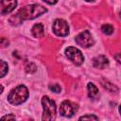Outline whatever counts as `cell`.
<instances>
[{
    "mask_svg": "<svg viewBox=\"0 0 121 121\" xmlns=\"http://www.w3.org/2000/svg\"><path fill=\"white\" fill-rule=\"evenodd\" d=\"M43 1L47 3V4H49V5H54V4H56L58 2V0H43Z\"/></svg>",
    "mask_w": 121,
    "mask_h": 121,
    "instance_id": "ffe728a7",
    "label": "cell"
},
{
    "mask_svg": "<svg viewBox=\"0 0 121 121\" xmlns=\"http://www.w3.org/2000/svg\"><path fill=\"white\" fill-rule=\"evenodd\" d=\"M9 70V66L8 63L2 60H0V78H3L4 76L7 75Z\"/></svg>",
    "mask_w": 121,
    "mask_h": 121,
    "instance_id": "4fadbf2b",
    "label": "cell"
},
{
    "mask_svg": "<svg viewBox=\"0 0 121 121\" xmlns=\"http://www.w3.org/2000/svg\"><path fill=\"white\" fill-rule=\"evenodd\" d=\"M36 65L33 63V62H28L26 65V71L27 72V73H30V74H32V73H34V72H36Z\"/></svg>",
    "mask_w": 121,
    "mask_h": 121,
    "instance_id": "9a60e30c",
    "label": "cell"
},
{
    "mask_svg": "<svg viewBox=\"0 0 121 121\" xmlns=\"http://www.w3.org/2000/svg\"><path fill=\"white\" fill-rule=\"evenodd\" d=\"M17 6V0H1L0 7L1 12L3 14H7L11 12Z\"/></svg>",
    "mask_w": 121,
    "mask_h": 121,
    "instance_id": "ba28073f",
    "label": "cell"
},
{
    "mask_svg": "<svg viewBox=\"0 0 121 121\" xmlns=\"http://www.w3.org/2000/svg\"><path fill=\"white\" fill-rule=\"evenodd\" d=\"M28 95L29 93L27 88L25 85H19L9 92L8 101L12 105H20L27 99Z\"/></svg>",
    "mask_w": 121,
    "mask_h": 121,
    "instance_id": "7a4b0ae2",
    "label": "cell"
},
{
    "mask_svg": "<svg viewBox=\"0 0 121 121\" xmlns=\"http://www.w3.org/2000/svg\"><path fill=\"white\" fill-rule=\"evenodd\" d=\"M9 42L8 39H6V38H4V37L0 38V45H2V46H7V45H9Z\"/></svg>",
    "mask_w": 121,
    "mask_h": 121,
    "instance_id": "ac0fdd59",
    "label": "cell"
},
{
    "mask_svg": "<svg viewBox=\"0 0 121 121\" xmlns=\"http://www.w3.org/2000/svg\"><path fill=\"white\" fill-rule=\"evenodd\" d=\"M3 90H4V87L0 84V94H2V92H3Z\"/></svg>",
    "mask_w": 121,
    "mask_h": 121,
    "instance_id": "7402d4cb",
    "label": "cell"
},
{
    "mask_svg": "<svg viewBox=\"0 0 121 121\" xmlns=\"http://www.w3.org/2000/svg\"><path fill=\"white\" fill-rule=\"evenodd\" d=\"M77 111H78V105L69 100L62 101L60 107V112L64 117H72Z\"/></svg>",
    "mask_w": 121,
    "mask_h": 121,
    "instance_id": "52a82bcc",
    "label": "cell"
},
{
    "mask_svg": "<svg viewBox=\"0 0 121 121\" xmlns=\"http://www.w3.org/2000/svg\"><path fill=\"white\" fill-rule=\"evenodd\" d=\"M31 33L35 38H42L44 35V28L42 24H36L31 28Z\"/></svg>",
    "mask_w": 121,
    "mask_h": 121,
    "instance_id": "30bf717a",
    "label": "cell"
},
{
    "mask_svg": "<svg viewBox=\"0 0 121 121\" xmlns=\"http://www.w3.org/2000/svg\"><path fill=\"white\" fill-rule=\"evenodd\" d=\"M87 91H88V96L91 98H97V96L99 95L97 87L92 82L87 84Z\"/></svg>",
    "mask_w": 121,
    "mask_h": 121,
    "instance_id": "8fae6325",
    "label": "cell"
},
{
    "mask_svg": "<svg viewBox=\"0 0 121 121\" xmlns=\"http://www.w3.org/2000/svg\"><path fill=\"white\" fill-rule=\"evenodd\" d=\"M109 64V60L108 59L103 56V55H99V56H96L93 59V65L95 67V68H99V69H103L105 68L107 65Z\"/></svg>",
    "mask_w": 121,
    "mask_h": 121,
    "instance_id": "9c48e42d",
    "label": "cell"
},
{
    "mask_svg": "<svg viewBox=\"0 0 121 121\" xmlns=\"http://www.w3.org/2000/svg\"><path fill=\"white\" fill-rule=\"evenodd\" d=\"M42 105H43V116L42 119L45 121H51L56 118V104L55 102L50 99L48 96L44 95L42 98Z\"/></svg>",
    "mask_w": 121,
    "mask_h": 121,
    "instance_id": "3957f363",
    "label": "cell"
},
{
    "mask_svg": "<svg viewBox=\"0 0 121 121\" xmlns=\"http://www.w3.org/2000/svg\"><path fill=\"white\" fill-rule=\"evenodd\" d=\"M119 56H120V54H119V53H118L117 55H115V56H114V57L116 58V60H117V61H118V62H120V58H119Z\"/></svg>",
    "mask_w": 121,
    "mask_h": 121,
    "instance_id": "44dd1931",
    "label": "cell"
},
{
    "mask_svg": "<svg viewBox=\"0 0 121 121\" xmlns=\"http://www.w3.org/2000/svg\"><path fill=\"white\" fill-rule=\"evenodd\" d=\"M45 12H47V9L41 5H38V4L27 5L21 8L17 11L15 16H12L10 18V20L14 19V22H12L11 24L16 25V23L20 24L22 21H25V20H32L41 16Z\"/></svg>",
    "mask_w": 121,
    "mask_h": 121,
    "instance_id": "6da1fadb",
    "label": "cell"
},
{
    "mask_svg": "<svg viewBox=\"0 0 121 121\" xmlns=\"http://www.w3.org/2000/svg\"><path fill=\"white\" fill-rule=\"evenodd\" d=\"M65 55L76 65H80L84 61V57H83L81 51L76 47H73V46L67 47L65 49Z\"/></svg>",
    "mask_w": 121,
    "mask_h": 121,
    "instance_id": "277c9868",
    "label": "cell"
},
{
    "mask_svg": "<svg viewBox=\"0 0 121 121\" xmlns=\"http://www.w3.org/2000/svg\"><path fill=\"white\" fill-rule=\"evenodd\" d=\"M75 41L78 45H80L84 48L92 46L95 43L91 33L88 30H84V31L80 32L78 35H77L76 38H75Z\"/></svg>",
    "mask_w": 121,
    "mask_h": 121,
    "instance_id": "8992f818",
    "label": "cell"
},
{
    "mask_svg": "<svg viewBox=\"0 0 121 121\" xmlns=\"http://www.w3.org/2000/svg\"><path fill=\"white\" fill-rule=\"evenodd\" d=\"M49 89H50L52 92H54V93H60V90H61L60 86L59 84H57V83H55V84H50V85H49Z\"/></svg>",
    "mask_w": 121,
    "mask_h": 121,
    "instance_id": "2e32d148",
    "label": "cell"
},
{
    "mask_svg": "<svg viewBox=\"0 0 121 121\" xmlns=\"http://www.w3.org/2000/svg\"><path fill=\"white\" fill-rule=\"evenodd\" d=\"M1 119H2V120H4V119H15V116H14V115H12V114H9V115L2 116V117H1Z\"/></svg>",
    "mask_w": 121,
    "mask_h": 121,
    "instance_id": "d6986e66",
    "label": "cell"
},
{
    "mask_svg": "<svg viewBox=\"0 0 121 121\" xmlns=\"http://www.w3.org/2000/svg\"><path fill=\"white\" fill-rule=\"evenodd\" d=\"M79 120H97L98 119V117L97 116H95V115H93V114H87V115H83V116H81V117H79L78 118Z\"/></svg>",
    "mask_w": 121,
    "mask_h": 121,
    "instance_id": "e0dca14e",
    "label": "cell"
},
{
    "mask_svg": "<svg viewBox=\"0 0 121 121\" xmlns=\"http://www.w3.org/2000/svg\"><path fill=\"white\" fill-rule=\"evenodd\" d=\"M101 30H102V32H103L104 34H106V35H111V34H112V32H113V26H112V25L106 24V25H103V26H101Z\"/></svg>",
    "mask_w": 121,
    "mask_h": 121,
    "instance_id": "5bb4252c",
    "label": "cell"
},
{
    "mask_svg": "<svg viewBox=\"0 0 121 121\" xmlns=\"http://www.w3.org/2000/svg\"><path fill=\"white\" fill-rule=\"evenodd\" d=\"M85 1H86V2H94L95 0H85Z\"/></svg>",
    "mask_w": 121,
    "mask_h": 121,
    "instance_id": "603a6c76",
    "label": "cell"
},
{
    "mask_svg": "<svg viewBox=\"0 0 121 121\" xmlns=\"http://www.w3.org/2000/svg\"><path fill=\"white\" fill-rule=\"evenodd\" d=\"M101 84H102V86L105 89H107L110 92H116V91H118V88L115 85H113L112 83H111L110 81H108V80L101 79Z\"/></svg>",
    "mask_w": 121,
    "mask_h": 121,
    "instance_id": "7c38bea8",
    "label": "cell"
},
{
    "mask_svg": "<svg viewBox=\"0 0 121 121\" xmlns=\"http://www.w3.org/2000/svg\"><path fill=\"white\" fill-rule=\"evenodd\" d=\"M53 32L59 37H65L69 33V26L66 21L56 19L53 23Z\"/></svg>",
    "mask_w": 121,
    "mask_h": 121,
    "instance_id": "5b68a950",
    "label": "cell"
}]
</instances>
